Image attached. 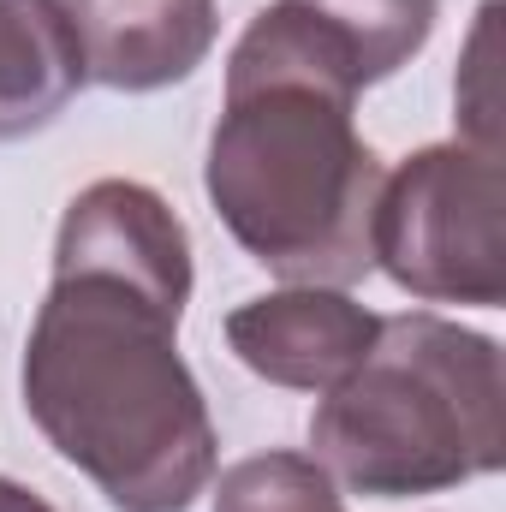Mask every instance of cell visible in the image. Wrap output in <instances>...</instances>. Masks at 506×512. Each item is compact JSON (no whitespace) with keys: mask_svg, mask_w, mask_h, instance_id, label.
I'll return each instance as SVG.
<instances>
[{"mask_svg":"<svg viewBox=\"0 0 506 512\" xmlns=\"http://www.w3.org/2000/svg\"><path fill=\"white\" fill-rule=\"evenodd\" d=\"M84 84V48L66 6L0 0V143L54 126Z\"/></svg>","mask_w":506,"mask_h":512,"instance_id":"7","label":"cell"},{"mask_svg":"<svg viewBox=\"0 0 506 512\" xmlns=\"http://www.w3.org/2000/svg\"><path fill=\"white\" fill-rule=\"evenodd\" d=\"M286 6L322 24V36L352 60L364 90L393 78L435 36L441 18V0H286Z\"/></svg>","mask_w":506,"mask_h":512,"instance_id":"8","label":"cell"},{"mask_svg":"<svg viewBox=\"0 0 506 512\" xmlns=\"http://www.w3.org/2000/svg\"><path fill=\"white\" fill-rule=\"evenodd\" d=\"M60 6L78 30L84 78L126 96L185 84L221 36L215 0H60Z\"/></svg>","mask_w":506,"mask_h":512,"instance_id":"6","label":"cell"},{"mask_svg":"<svg viewBox=\"0 0 506 512\" xmlns=\"http://www.w3.org/2000/svg\"><path fill=\"white\" fill-rule=\"evenodd\" d=\"M191 280V233L161 191L96 179L66 203L24 411L114 512H185L215 483V417L179 358Z\"/></svg>","mask_w":506,"mask_h":512,"instance_id":"1","label":"cell"},{"mask_svg":"<svg viewBox=\"0 0 506 512\" xmlns=\"http://www.w3.org/2000/svg\"><path fill=\"white\" fill-rule=\"evenodd\" d=\"M370 256L393 286L429 304H506V173L471 143L405 155L376 197Z\"/></svg>","mask_w":506,"mask_h":512,"instance_id":"4","label":"cell"},{"mask_svg":"<svg viewBox=\"0 0 506 512\" xmlns=\"http://www.w3.org/2000/svg\"><path fill=\"white\" fill-rule=\"evenodd\" d=\"M310 459L370 501L441 495L506 459L501 346L435 310L381 316L376 346L310 417Z\"/></svg>","mask_w":506,"mask_h":512,"instance_id":"3","label":"cell"},{"mask_svg":"<svg viewBox=\"0 0 506 512\" xmlns=\"http://www.w3.org/2000/svg\"><path fill=\"white\" fill-rule=\"evenodd\" d=\"M0 512H54L36 489H24V483H12V477H0Z\"/></svg>","mask_w":506,"mask_h":512,"instance_id":"11","label":"cell"},{"mask_svg":"<svg viewBox=\"0 0 506 512\" xmlns=\"http://www.w3.org/2000/svg\"><path fill=\"white\" fill-rule=\"evenodd\" d=\"M495 18H501V6L489 0L483 18H477L471 54H465V66H459V126H465V143H471V149H489V155H501V126H495V66H489Z\"/></svg>","mask_w":506,"mask_h":512,"instance_id":"10","label":"cell"},{"mask_svg":"<svg viewBox=\"0 0 506 512\" xmlns=\"http://www.w3.org/2000/svg\"><path fill=\"white\" fill-rule=\"evenodd\" d=\"M376 328V310H364L340 286H280L245 298L227 316V346L262 382L292 393H328L364 364Z\"/></svg>","mask_w":506,"mask_h":512,"instance_id":"5","label":"cell"},{"mask_svg":"<svg viewBox=\"0 0 506 512\" xmlns=\"http://www.w3.org/2000/svg\"><path fill=\"white\" fill-rule=\"evenodd\" d=\"M358 72L316 18L262 6L233 60L209 131L203 191L239 251L286 286H358L376 256L381 161L358 137Z\"/></svg>","mask_w":506,"mask_h":512,"instance_id":"2","label":"cell"},{"mask_svg":"<svg viewBox=\"0 0 506 512\" xmlns=\"http://www.w3.org/2000/svg\"><path fill=\"white\" fill-rule=\"evenodd\" d=\"M215 512H346V501L310 453H251L221 471Z\"/></svg>","mask_w":506,"mask_h":512,"instance_id":"9","label":"cell"}]
</instances>
